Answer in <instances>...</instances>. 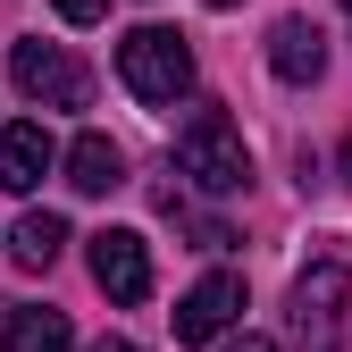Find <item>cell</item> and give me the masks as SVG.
Returning <instances> with one entry per match:
<instances>
[{
    "instance_id": "obj_1",
    "label": "cell",
    "mask_w": 352,
    "mask_h": 352,
    "mask_svg": "<svg viewBox=\"0 0 352 352\" xmlns=\"http://www.w3.org/2000/svg\"><path fill=\"white\" fill-rule=\"evenodd\" d=\"M118 84L135 101H151V109H176L193 93V42L176 34V25H135L118 42Z\"/></svg>"
},
{
    "instance_id": "obj_2",
    "label": "cell",
    "mask_w": 352,
    "mask_h": 352,
    "mask_svg": "<svg viewBox=\"0 0 352 352\" xmlns=\"http://www.w3.org/2000/svg\"><path fill=\"white\" fill-rule=\"evenodd\" d=\"M285 327H294V352H344V336H352V269L344 260H311L294 277Z\"/></svg>"
},
{
    "instance_id": "obj_3",
    "label": "cell",
    "mask_w": 352,
    "mask_h": 352,
    "mask_svg": "<svg viewBox=\"0 0 352 352\" xmlns=\"http://www.w3.org/2000/svg\"><path fill=\"white\" fill-rule=\"evenodd\" d=\"M176 168H185L201 193H243L252 185V151H243L227 109H193L185 126H176Z\"/></svg>"
},
{
    "instance_id": "obj_4",
    "label": "cell",
    "mask_w": 352,
    "mask_h": 352,
    "mask_svg": "<svg viewBox=\"0 0 352 352\" xmlns=\"http://www.w3.org/2000/svg\"><path fill=\"white\" fill-rule=\"evenodd\" d=\"M9 76H17V93L42 101V109H84V101H93V76H84V59L67 51V42H42V34L9 51Z\"/></svg>"
},
{
    "instance_id": "obj_5",
    "label": "cell",
    "mask_w": 352,
    "mask_h": 352,
    "mask_svg": "<svg viewBox=\"0 0 352 352\" xmlns=\"http://www.w3.org/2000/svg\"><path fill=\"white\" fill-rule=\"evenodd\" d=\"M93 285L109 302H151V243L135 227H101L93 235Z\"/></svg>"
},
{
    "instance_id": "obj_6",
    "label": "cell",
    "mask_w": 352,
    "mask_h": 352,
    "mask_svg": "<svg viewBox=\"0 0 352 352\" xmlns=\"http://www.w3.org/2000/svg\"><path fill=\"white\" fill-rule=\"evenodd\" d=\"M235 319H243V277L235 269H210L185 302H176V344H218Z\"/></svg>"
},
{
    "instance_id": "obj_7",
    "label": "cell",
    "mask_w": 352,
    "mask_h": 352,
    "mask_svg": "<svg viewBox=\"0 0 352 352\" xmlns=\"http://www.w3.org/2000/svg\"><path fill=\"white\" fill-rule=\"evenodd\" d=\"M51 168H59V143H51V126H42V118L0 126V193H34Z\"/></svg>"
},
{
    "instance_id": "obj_8",
    "label": "cell",
    "mask_w": 352,
    "mask_h": 352,
    "mask_svg": "<svg viewBox=\"0 0 352 352\" xmlns=\"http://www.w3.org/2000/svg\"><path fill=\"white\" fill-rule=\"evenodd\" d=\"M269 67H277L285 84H319V76H327V34H319L311 17H277V25H269Z\"/></svg>"
},
{
    "instance_id": "obj_9",
    "label": "cell",
    "mask_w": 352,
    "mask_h": 352,
    "mask_svg": "<svg viewBox=\"0 0 352 352\" xmlns=\"http://www.w3.org/2000/svg\"><path fill=\"white\" fill-rule=\"evenodd\" d=\"M0 344H9V352H76V327H67V311L0 302Z\"/></svg>"
},
{
    "instance_id": "obj_10",
    "label": "cell",
    "mask_w": 352,
    "mask_h": 352,
    "mask_svg": "<svg viewBox=\"0 0 352 352\" xmlns=\"http://www.w3.org/2000/svg\"><path fill=\"white\" fill-rule=\"evenodd\" d=\"M59 168H67V185H76V193H118V185H126V151H118L109 135H76Z\"/></svg>"
},
{
    "instance_id": "obj_11",
    "label": "cell",
    "mask_w": 352,
    "mask_h": 352,
    "mask_svg": "<svg viewBox=\"0 0 352 352\" xmlns=\"http://www.w3.org/2000/svg\"><path fill=\"white\" fill-rule=\"evenodd\" d=\"M9 252H17V269H51V260L67 252V218H51V210H34V218H17V235H9Z\"/></svg>"
},
{
    "instance_id": "obj_12",
    "label": "cell",
    "mask_w": 352,
    "mask_h": 352,
    "mask_svg": "<svg viewBox=\"0 0 352 352\" xmlns=\"http://www.w3.org/2000/svg\"><path fill=\"white\" fill-rule=\"evenodd\" d=\"M51 9H59L67 25H101V9H109V0H51Z\"/></svg>"
},
{
    "instance_id": "obj_13",
    "label": "cell",
    "mask_w": 352,
    "mask_h": 352,
    "mask_svg": "<svg viewBox=\"0 0 352 352\" xmlns=\"http://www.w3.org/2000/svg\"><path fill=\"white\" fill-rule=\"evenodd\" d=\"M227 352H277V344H269V336H235Z\"/></svg>"
},
{
    "instance_id": "obj_14",
    "label": "cell",
    "mask_w": 352,
    "mask_h": 352,
    "mask_svg": "<svg viewBox=\"0 0 352 352\" xmlns=\"http://www.w3.org/2000/svg\"><path fill=\"white\" fill-rule=\"evenodd\" d=\"M344 185H352V135H344Z\"/></svg>"
},
{
    "instance_id": "obj_15",
    "label": "cell",
    "mask_w": 352,
    "mask_h": 352,
    "mask_svg": "<svg viewBox=\"0 0 352 352\" xmlns=\"http://www.w3.org/2000/svg\"><path fill=\"white\" fill-rule=\"evenodd\" d=\"M201 9H243V0H201Z\"/></svg>"
},
{
    "instance_id": "obj_16",
    "label": "cell",
    "mask_w": 352,
    "mask_h": 352,
    "mask_svg": "<svg viewBox=\"0 0 352 352\" xmlns=\"http://www.w3.org/2000/svg\"><path fill=\"white\" fill-rule=\"evenodd\" d=\"M101 352H143V344H101Z\"/></svg>"
},
{
    "instance_id": "obj_17",
    "label": "cell",
    "mask_w": 352,
    "mask_h": 352,
    "mask_svg": "<svg viewBox=\"0 0 352 352\" xmlns=\"http://www.w3.org/2000/svg\"><path fill=\"white\" fill-rule=\"evenodd\" d=\"M344 9H352V0H344Z\"/></svg>"
}]
</instances>
